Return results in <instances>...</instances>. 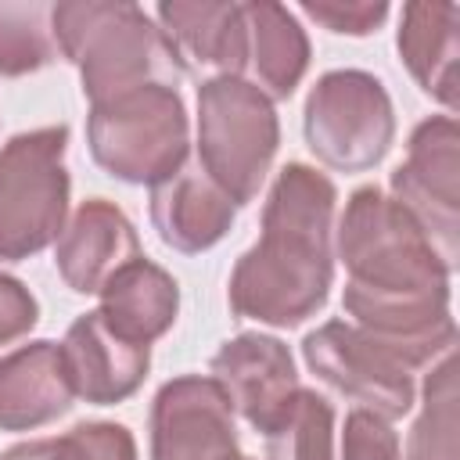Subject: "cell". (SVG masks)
I'll return each instance as SVG.
<instances>
[{"instance_id": "e0dca14e", "label": "cell", "mask_w": 460, "mask_h": 460, "mask_svg": "<svg viewBox=\"0 0 460 460\" xmlns=\"http://www.w3.org/2000/svg\"><path fill=\"white\" fill-rule=\"evenodd\" d=\"M399 54L417 86L446 108H456L460 79V7L449 0H417L402 7L399 18Z\"/></svg>"}, {"instance_id": "ba28073f", "label": "cell", "mask_w": 460, "mask_h": 460, "mask_svg": "<svg viewBox=\"0 0 460 460\" xmlns=\"http://www.w3.org/2000/svg\"><path fill=\"white\" fill-rule=\"evenodd\" d=\"M392 198L413 216L453 273L460 255V129L453 115H435L413 129L406 162L392 172Z\"/></svg>"}, {"instance_id": "8fae6325", "label": "cell", "mask_w": 460, "mask_h": 460, "mask_svg": "<svg viewBox=\"0 0 460 460\" xmlns=\"http://www.w3.org/2000/svg\"><path fill=\"white\" fill-rule=\"evenodd\" d=\"M212 381L230 399V410L262 438L284 420L302 392L288 345L270 334H237L226 341L212 356Z\"/></svg>"}, {"instance_id": "d6986e66", "label": "cell", "mask_w": 460, "mask_h": 460, "mask_svg": "<svg viewBox=\"0 0 460 460\" xmlns=\"http://www.w3.org/2000/svg\"><path fill=\"white\" fill-rule=\"evenodd\" d=\"M248 29V61L252 86H259L270 101L291 97L298 79L309 68V40L298 18L284 4H241Z\"/></svg>"}, {"instance_id": "277c9868", "label": "cell", "mask_w": 460, "mask_h": 460, "mask_svg": "<svg viewBox=\"0 0 460 460\" xmlns=\"http://www.w3.org/2000/svg\"><path fill=\"white\" fill-rule=\"evenodd\" d=\"M280 144L273 101L241 75L208 79L198 90V165L234 201L248 205Z\"/></svg>"}, {"instance_id": "4316f807", "label": "cell", "mask_w": 460, "mask_h": 460, "mask_svg": "<svg viewBox=\"0 0 460 460\" xmlns=\"http://www.w3.org/2000/svg\"><path fill=\"white\" fill-rule=\"evenodd\" d=\"M241 460H248V456H241Z\"/></svg>"}, {"instance_id": "44dd1931", "label": "cell", "mask_w": 460, "mask_h": 460, "mask_svg": "<svg viewBox=\"0 0 460 460\" xmlns=\"http://www.w3.org/2000/svg\"><path fill=\"white\" fill-rule=\"evenodd\" d=\"M58 58L50 7L0 0V75H29Z\"/></svg>"}, {"instance_id": "6da1fadb", "label": "cell", "mask_w": 460, "mask_h": 460, "mask_svg": "<svg viewBox=\"0 0 460 460\" xmlns=\"http://www.w3.org/2000/svg\"><path fill=\"white\" fill-rule=\"evenodd\" d=\"M334 183L313 165L291 162L277 172L262 234L230 273V309L270 327H295L313 316L334 280Z\"/></svg>"}, {"instance_id": "7c38bea8", "label": "cell", "mask_w": 460, "mask_h": 460, "mask_svg": "<svg viewBox=\"0 0 460 460\" xmlns=\"http://www.w3.org/2000/svg\"><path fill=\"white\" fill-rule=\"evenodd\" d=\"M61 359L68 385L79 399L93 406H111L144 385L151 349L111 334L101 313H83L61 341Z\"/></svg>"}, {"instance_id": "5bb4252c", "label": "cell", "mask_w": 460, "mask_h": 460, "mask_svg": "<svg viewBox=\"0 0 460 460\" xmlns=\"http://www.w3.org/2000/svg\"><path fill=\"white\" fill-rule=\"evenodd\" d=\"M158 25L183 68L208 72L212 79L237 75L248 61V29L241 4L219 0H165L158 4Z\"/></svg>"}, {"instance_id": "2e32d148", "label": "cell", "mask_w": 460, "mask_h": 460, "mask_svg": "<svg viewBox=\"0 0 460 460\" xmlns=\"http://www.w3.org/2000/svg\"><path fill=\"white\" fill-rule=\"evenodd\" d=\"M61 345L32 341L0 356V431H32L72 406Z\"/></svg>"}, {"instance_id": "3957f363", "label": "cell", "mask_w": 460, "mask_h": 460, "mask_svg": "<svg viewBox=\"0 0 460 460\" xmlns=\"http://www.w3.org/2000/svg\"><path fill=\"white\" fill-rule=\"evenodd\" d=\"M338 255L349 270L341 298L413 302L449 298V270L413 216L377 187H359L338 223Z\"/></svg>"}, {"instance_id": "d4e9b609", "label": "cell", "mask_w": 460, "mask_h": 460, "mask_svg": "<svg viewBox=\"0 0 460 460\" xmlns=\"http://www.w3.org/2000/svg\"><path fill=\"white\" fill-rule=\"evenodd\" d=\"M302 14L313 18L316 25H323L327 32L338 36H367L374 32L385 18H388V4H341V0H305Z\"/></svg>"}, {"instance_id": "ac0fdd59", "label": "cell", "mask_w": 460, "mask_h": 460, "mask_svg": "<svg viewBox=\"0 0 460 460\" xmlns=\"http://www.w3.org/2000/svg\"><path fill=\"white\" fill-rule=\"evenodd\" d=\"M97 295H101L97 313H101L104 327L111 334H119L133 345H147V349L155 338H162L172 327L176 309H180L176 280L147 259H133L122 270H115Z\"/></svg>"}, {"instance_id": "7402d4cb", "label": "cell", "mask_w": 460, "mask_h": 460, "mask_svg": "<svg viewBox=\"0 0 460 460\" xmlns=\"http://www.w3.org/2000/svg\"><path fill=\"white\" fill-rule=\"evenodd\" d=\"M270 460H334V410L316 392H298L284 420L266 435Z\"/></svg>"}, {"instance_id": "52a82bcc", "label": "cell", "mask_w": 460, "mask_h": 460, "mask_svg": "<svg viewBox=\"0 0 460 460\" xmlns=\"http://www.w3.org/2000/svg\"><path fill=\"white\" fill-rule=\"evenodd\" d=\"M305 144L309 151L341 172L374 169L395 137L392 97L377 75L359 68H338L320 75L305 97Z\"/></svg>"}, {"instance_id": "cb8c5ba5", "label": "cell", "mask_w": 460, "mask_h": 460, "mask_svg": "<svg viewBox=\"0 0 460 460\" xmlns=\"http://www.w3.org/2000/svg\"><path fill=\"white\" fill-rule=\"evenodd\" d=\"M341 460H402L392 424L367 410H352L341 431Z\"/></svg>"}, {"instance_id": "7a4b0ae2", "label": "cell", "mask_w": 460, "mask_h": 460, "mask_svg": "<svg viewBox=\"0 0 460 460\" xmlns=\"http://www.w3.org/2000/svg\"><path fill=\"white\" fill-rule=\"evenodd\" d=\"M50 29L58 54L79 68L83 93L101 104L140 86H172L183 79V61L144 7L122 0L54 4Z\"/></svg>"}, {"instance_id": "9a60e30c", "label": "cell", "mask_w": 460, "mask_h": 460, "mask_svg": "<svg viewBox=\"0 0 460 460\" xmlns=\"http://www.w3.org/2000/svg\"><path fill=\"white\" fill-rule=\"evenodd\" d=\"M234 201L201 172V165H180L172 176L151 187V223L158 237L176 252H205L234 223Z\"/></svg>"}, {"instance_id": "30bf717a", "label": "cell", "mask_w": 460, "mask_h": 460, "mask_svg": "<svg viewBox=\"0 0 460 460\" xmlns=\"http://www.w3.org/2000/svg\"><path fill=\"white\" fill-rule=\"evenodd\" d=\"M151 460H241L234 410L212 377H176L151 406Z\"/></svg>"}, {"instance_id": "603a6c76", "label": "cell", "mask_w": 460, "mask_h": 460, "mask_svg": "<svg viewBox=\"0 0 460 460\" xmlns=\"http://www.w3.org/2000/svg\"><path fill=\"white\" fill-rule=\"evenodd\" d=\"M0 460H137V442L122 424H79L61 438H32Z\"/></svg>"}, {"instance_id": "ffe728a7", "label": "cell", "mask_w": 460, "mask_h": 460, "mask_svg": "<svg viewBox=\"0 0 460 460\" xmlns=\"http://www.w3.org/2000/svg\"><path fill=\"white\" fill-rule=\"evenodd\" d=\"M406 460H456V363L438 359L424 385V406L410 431Z\"/></svg>"}, {"instance_id": "5b68a950", "label": "cell", "mask_w": 460, "mask_h": 460, "mask_svg": "<svg viewBox=\"0 0 460 460\" xmlns=\"http://www.w3.org/2000/svg\"><path fill=\"white\" fill-rule=\"evenodd\" d=\"M187 108L172 86H140L101 101L86 137L93 162L126 183H162L187 162Z\"/></svg>"}, {"instance_id": "484cf974", "label": "cell", "mask_w": 460, "mask_h": 460, "mask_svg": "<svg viewBox=\"0 0 460 460\" xmlns=\"http://www.w3.org/2000/svg\"><path fill=\"white\" fill-rule=\"evenodd\" d=\"M36 320H40V305L32 291L22 280L0 273V345H11L22 334H29Z\"/></svg>"}, {"instance_id": "8992f818", "label": "cell", "mask_w": 460, "mask_h": 460, "mask_svg": "<svg viewBox=\"0 0 460 460\" xmlns=\"http://www.w3.org/2000/svg\"><path fill=\"white\" fill-rule=\"evenodd\" d=\"M65 126L18 133L0 147V259L43 252L65 230L68 169Z\"/></svg>"}, {"instance_id": "4fadbf2b", "label": "cell", "mask_w": 460, "mask_h": 460, "mask_svg": "<svg viewBox=\"0 0 460 460\" xmlns=\"http://www.w3.org/2000/svg\"><path fill=\"white\" fill-rule=\"evenodd\" d=\"M133 259H140L137 230L122 216V208L104 198L83 201L54 248L58 273L79 295H97L104 280Z\"/></svg>"}, {"instance_id": "9c48e42d", "label": "cell", "mask_w": 460, "mask_h": 460, "mask_svg": "<svg viewBox=\"0 0 460 460\" xmlns=\"http://www.w3.org/2000/svg\"><path fill=\"white\" fill-rule=\"evenodd\" d=\"M302 356L309 370L327 388L356 402V410L395 420L413 406V374L345 320H327L323 327L305 334Z\"/></svg>"}]
</instances>
